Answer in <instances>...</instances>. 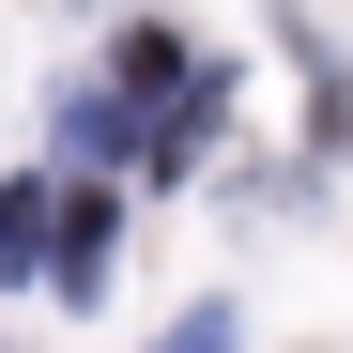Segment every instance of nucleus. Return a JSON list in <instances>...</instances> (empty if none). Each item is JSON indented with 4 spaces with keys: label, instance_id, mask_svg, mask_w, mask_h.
Returning a JSON list of instances; mask_svg holds the SVG:
<instances>
[{
    "label": "nucleus",
    "instance_id": "f257e3e1",
    "mask_svg": "<svg viewBox=\"0 0 353 353\" xmlns=\"http://www.w3.org/2000/svg\"><path fill=\"white\" fill-rule=\"evenodd\" d=\"M108 246H123V215H108V200H62V246H46V292H62V307H92V292H108Z\"/></svg>",
    "mask_w": 353,
    "mask_h": 353
},
{
    "label": "nucleus",
    "instance_id": "f03ea898",
    "mask_svg": "<svg viewBox=\"0 0 353 353\" xmlns=\"http://www.w3.org/2000/svg\"><path fill=\"white\" fill-rule=\"evenodd\" d=\"M108 77H123V92H185V31H154V16H139L123 46H108Z\"/></svg>",
    "mask_w": 353,
    "mask_h": 353
},
{
    "label": "nucleus",
    "instance_id": "7ed1b4c3",
    "mask_svg": "<svg viewBox=\"0 0 353 353\" xmlns=\"http://www.w3.org/2000/svg\"><path fill=\"white\" fill-rule=\"evenodd\" d=\"M46 230H62V215H46V185H16V200H0V276L46 261Z\"/></svg>",
    "mask_w": 353,
    "mask_h": 353
},
{
    "label": "nucleus",
    "instance_id": "20e7f679",
    "mask_svg": "<svg viewBox=\"0 0 353 353\" xmlns=\"http://www.w3.org/2000/svg\"><path fill=\"white\" fill-rule=\"evenodd\" d=\"M154 353H230V307H185V323H169Z\"/></svg>",
    "mask_w": 353,
    "mask_h": 353
}]
</instances>
